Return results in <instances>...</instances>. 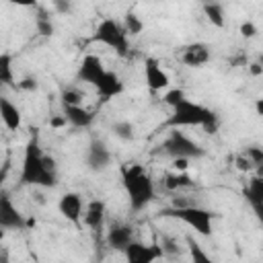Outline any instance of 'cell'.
I'll list each match as a JSON object with an SVG mask.
<instances>
[{
    "label": "cell",
    "mask_w": 263,
    "mask_h": 263,
    "mask_svg": "<svg viewBox=\"0 0 263 263\" xmlns=\"http://www.w3.org/2000/svg\"><path fill=\"white\" fill-rule=\"evenodd\" d=\"M60 183L58 162L51 154H45L39 138L33 136L23 150L21 160V175L18 185L21 187H39V189H53Z\"/></svg>",
    "instance_id": "obj_1"
},
{
    "label": "cell",
    "mask_w": 263,
    "mask_h": 263,
    "mask_svg": "<svg viewBox=\"0 0 263 263\" xmlns=\"http://www.w3.org/2000/svg\"><path fill=\"white\" fill-rule=\"evenodd\" d=\"M162 127H166V129L201 127L205 134H216L220 129V115L214 109L183 97L181 101H177L171 107V115L166 117Z\"/></svg>",
    "instance_id": "obj_2"
},
{
    "label": "cell",
    "mask_w": 263,
    "mask_h": 263,
    "mask_svg": "<svg viewBox=\"0 0 263 263\" xmlns=\"http://www.w3.org/2000/svg\"><path fill=\"white\" fill-rule=\"evenodd\" d=\"M121 185L129 201V212L140 214L156 197V183L144 164L127 162L121 166Z\"/></svg>",
    "instance_id": "obj_3"
},
{
    "label": "cell",
    "mask_w": 263,
    "mask_h": 263,
    "mask_svg": "<svg viewBox=\"0 0 263 263\" xmlns=\"http://www.w3.org/2000/svg\"><path fill=\"white\" fill-rule=\"evenodd\" d=\"M154 154L166 156L171 160H197L205 156V148L189 138L181 129H168V134L162 138V142L156 146Z\"/></svg>",
    "instance_id": "obj_4"
},
{
    "label": "cell",
    "mask_w": 263,
    "mask_h": 263,
    "mask_svg": "<svg viewBox=\"0 0 263 263\" xmlns=\"http://www.w3.org/2000/svg\"><path fill=\"white\" fill-rule=\"evenodd\" d=\"M158 218H173V220H179L183 222L185 226H189L191 230H195L199 236L203 238H210L212 236V230H214V220H216V212L203 208V205H197V203H191L187 208H162L158 212Z\"/></svg>",
    "instance_id": "obj_5"
},
{
    "label": "cell",
    "mask_w": 263,
    "mask_h": 263,
    "mask_svg": "<svg viewBox=\"0 0 263 263\" xmlns=\"http://www.w3.org/2000/svg\"><path fill=\"white\" fill-rule=\"evenodd\" d=\"M92 41L107 45L121 58H125L129 53V35L125 31L123 23H119L113 16H105L99 21V25L92 33Z\"/></svg>",
    "instance_id": "obj_6"
},
{
    "label": "cell",
    "mask_w": 263,
    "mask_h": 263,
    "mask_svg": "<svg viewBox=\"0 0 263 263\" xmlns=\"http://www.w3.org/2000/svg\"><path fill=\"white\" fill-rule=\"evenodd\" d=\"M84 162H86V168L90 173H103L113 164V152H111V148L107 146L105 140L92 138L86 146Z\"/></svg>",
    "instance_id": "obj_7"
},
{
    "label": "cell",
    "mask_w": 263,
    "mask_h": 263,
    "mask_svg": "<svg viewBox=\"0 0 263 263\" xmlns=\"http://www.w3.org/2000/svg\"><path fill=\"white\" fill-rule=\"evenodd\" d=\"M134 240H136V230H134V226H132L129 222H125V220H113V222L107 226L105 245H107L111 251L123 253Z\"/></svg>",
    "instance_id": "obj_8"
},
{
    "label": "cell",
    "mask_w": 263,
    "mask_h": 263,
    "mask_svg": "<svg viewBox=\"0 0 263 263\" xmlns=\"http://www.w3.org/2000/svg\"><path fill=\"white\" fill-rule=\"evenodd\" d=\"M29 224H31V220H27L25 214L14 205L12 197L8 193H2V197H0V228L23 232L29 228Z\"/></svg>",
    "instance_id": "obj_9"
},
{
    "label": "cell",
    "mask_w": 263,
    "mask_h": 263,
    "mask_svg": "<svg viewBox=\"0 0 263 263\" xmlns=\"http://www.w3.org/2000/svg\"><path fill=\"white\" fill-rule=\"evenodd\" d=\"M84 208H86V203H84V199H82V195L78 191H66L58 199V212L62 214V218H66L74 226L82 224Z\"/></svg>",
    "instance_id": "obj_10"
},
{
    "label": "cell",
    "mask_w": 263,
    "mask_h": 263,
    "mask_svg": "<svg viewBox=\"0 0 263 263\" xmlns=\"http://www.w3.org/2000/svg\"><path fill=\"white\" fill-rule=\"evenodd\" d=\"M123 257H125V263H156L162 257V251L158 245H146L136 238L123 251Z\"/></svg>",
    "instance_id": "obj_11"
},
{
    "label": "cell",
    "mask_w": 263,
    "mask_h": 263,
    "mask_svg": "<svg viewBox=\"0 0 263 263\" xmlns=\"http://www.w3.org/2000/svg\"><path fill=\"white\" fill-rule=\"evenodd\" d=\"M212 53H210V45L208 43H201V41H193V43H187L181 47L179 51V60L183 66L187 68H201L210 62Z\"/></svg>",
    "instance_id": "obj_12"
},
{
    "label": "cell",
    "mask_w": 263,
    "mask_h": 263,
    "mask_svg": "<svg viewBox=\"0 0 263 263\" xmlns=\"http://www.w3.org/2000/svg\"><path fill=\"white\" fill-rule=\"evenodd\" d=\"M105 72H107V68L103 66V60L95 53H88V55L82 58V62L78 66V72H76V78L90 84V86H97L99 80L105 76Z\"/></svg>",
    "instance_id": "obj_13"
},
{
    "label": "cell",
    "mask_w": 263,
    "mask_h": 263,
    "mask_svg": "<svg viewBox=\"0 0 263 263\" xmlns=\"http://www.w3.org/2000/svg\"><path fill=\"white\" fill-rule=\"evenodd\" d=\"M144 76H146V84L152 92H160V90H168L171 78L168 74L160 68V62L156 58H146L144 62Z\"/></svg>",
    "instance_id": "obj_14"
},
{
    "label": "cell",
    "mask_w": 263,
    "mask_h": 263,
    "mask_svg": "<svg viewBox=\"0 0 263 263\" xmlns=\"http://www.w3.org/2000/svg\"><path fill=\"white\" fill-rule=\"evenodd\" d=\"M95 90H97V95H99V99H101V101H111V99H115V97L123 95L125 84H123V80L119 78V74H117V72L107 70V72H105V76H103V78L99 80V84L95 86Z\"/></svg>",
    "instance_id": "obj_15"
},
{
    "label": "cell",
    "mask_w": 263,
    "mask_h": 263,
    "mask_svg": "<svg viewBox=\"0 0 263 263\" xmlns=\"http://www.w3.org/2000/svg\"><path fill=\"white\" fill-rule=\"evenodd\" d=\"M105 218H107V203L103 199L86 201L84 216H82V222L86 228H90L92 232H101L105 226Z\"/></svg>",
    "instance_id": "obj_16"
},
{
    "label": "cell",
    "mask_w": 263,
    "mask_h": 263,
    "mask_svg": "<svg viewBox=\"0 0 263 263\" xmlns=\"http://www.w3.org/2000/svg\"><path fill=\"white\" fill-rule=\"evenodd\" d=\"M64 117L68 121V125H72L74 129H88L97 117V113L84 105L78 107H64Z\"/></svg>",
    "instance_id": "obj_17"
},
{
    "label": "cell",
    "mask_w": 263,
    "mask_h": 263,
    "mask_svg": "<svg viewBox=\"0 0 263 263\" xmlns=\"http://www.w3.org/2000/svg\"><path fill=\"white\" fill-rule=\"evenodd\" d=\"M0 117L8 132H18L23 125V113L8 97H0Z\"/></svg>",
    "instance_id": "obj_18"
},
{
    "label": "cell",
    "mask_w": 263,
    "mask_h": 263,
    "mask_svg": "<svg viewBox=\"0 0 263 263\" xmlns=\"http://www.w3.org/2000/svg\"><path fill=\"white\" fill-rule=\"evenodd\" d=\"M160 183H162V187H164L166 191H179V189L195 187V181L191 179V175H187V173H177V171L162 175Z\"/></svg>",
    "instance_id": "obj_19"
},
{
    "label": "cell",
    "mask_w": 263,
    "mask_h": 263,
    "mask_svg": "<svg viewBox=\"0 0 263 263\" xmlns=\"http://www.w3.org/2000/svg\"><path fill=\"white\" fill-rule=\"evenodd\" d=\"M242 197L247 203H263V177L251 175L242 187Z\"/></svg>",
    "instance_id": "obj_20"
},
{
    "label": "cell",
    "mask_w": 263,
    "mask_h": 263,
    "mask_svg": "<svg viewBox=\"0 0 263 263\" xmlns=\"http://www.w3.org/2000/svg\"><path fill=\"white\" fill-rule=\"evenodd\" d=\"M185 249H187V257H189V263H216L212 257H210V253L197 242V238L195 236H191V234H187L185 236Z\"/></svg>",
    "instance_id": "obj_21"
},
{
    "label": "cell",
    "mask_w": 263,
    "mask_h": 263,
    "mask_svg": "<svg viewBox=\"0 0 263 263\" xmlns=\"http://www.w3.org/2000/svg\"><path fill=\"white\" fill-rule=\"evenodd\" d=\"M205 18L210 25H214L216 29H224L226 27V12H224V6L220 2H205L201 6Z\"/></svg>",
    "instance_id": "obj_22"
},
{
    "label": "cell",
    "mask_w": 263,
    "mask_h": 263,
    "mask_svg": "<svg viewBox=\"0 0 263 263\" xmlns=\"http://www.w3.org/2000/svg\"><path fill=\"white\" fill-rule=\"evenodd\" d=\"M158 247H160V251H162V257H166V259H173V261H175V259L183 257V247H181L179 238L173 236V234H160Z\"/></svg>",
    "instance_id": "obj_23"
},
{
    "label": "cell",
    "mask_w": 263,
    "mask_h": 263,
    "mask_svg": "<svg viewBox=\"0 0 263 263\" xmlns=\"http://www.w3.org/2000/svg\"><path fill=\"white\" fill-rule=\"evenodd\" d=\"M0 82L4 86H14L16 88V82H14V68H12V53L4 51L0 55Z\"/></svg>",
    "instance_id": "obj_24"
},
{
    "label": "cell",
    "mask_w": 263,
    "mask_h": 263,
    "mask_svg": "<svg viewBox=\"0 0 263 263\" xmlns=\"http://www.w3.org/2000/svg\"><path fill=\"white\" fill-rule=\"evenodd\" d=\"M111 134L121 142H132L136 138V127L127 119H117L111 123Z\"/></svg>",
    "instance_id": "obj_25"
},
{
    "label": "cell",
    "mask_w": 263,
    "mask_h": 263,
    "mask_svg": "<svg viewBox=\"0 0 263 263\" xmlns=\"http://www.w3.org/2000/svg\"><path fill=\"white\" fill-rule=\"evenodd\" d=\"M35 31H37L41 37H51V35H53V31H55L53 21H51V16H49V12H47V10H43V8H39V10H37V14H35Z\"/></svg>",
    "instance_id": "obj_26"
},
{
    "label": "cell",
    "mask_w": 263,
    "mask_h": 263,
    "mask_svg": "<svg viewBox=\"0 0 263 263\" xmlns=\"http://www.w3.org/2000/svg\"><path fill=\"white\" fill-rule=\"evenodd\" d=\"M242 154L253 162L255 175L263 177V146H259V144H249V146H245Z\"/></svg>",
    "instance_id": "obj_27"
},
{
    "label": "cell",
    "mask_w": 263,
    "mask_h": 263,
    "mask_svg": "<svg viewBox=\"0 0 263 263\" xmlns=\"http://www.w3.org/2000/svg\"><path fill=\"white\" fill-rule=\"evenodd\" d=\"M60 99H62V105H64V107H78V105H82L84 92H82L78 86H66V88L60 92Z\"/></svg>",
    "instance_id": "obj_28"
},
{
    "label": "cell",
    "mask_w": 263,
    "mask_h": 263,
    "mask_svg": "<svg viewBox=\"0 0 263 263\" xmlns=\"http://www.w3.org/2000/svg\"><path fill=\"white\" fill-rule=\"evenodd\" d=\"M123 27H125V31H127L129 37H138V35L144 31V23H142V18H140L138 14H134V12H127V14H125V18H123Z\"/></svg>",
    "instance_id": "obj_29"
},
{
    "label": "cell",
    "mask_w": 263,
    "mask_h": 263,
    "mask_svg": "<svg viewBox=\"0 0 263 263\" xmlns=\"http://www.w3.org/2000/svg\"><path fill=\"white\" fill-rule=\"evenodd\" d=\"M16 88H18V90H25V92H33V90L39 88V82H37L35 76H23V78L16 82Z\"/></svg>",
    "instance_id": "obj_30"
},
{
    "label": "cell",
    "mask_w": 263,
    "mask_h": 263,
    "mask_svg": "<svg viewBox=\"0 0 263 263\" xmlns=\"http://www.w3.org/2000/svg\"><path fill=\"white\" fill-rule=\"evenodd\" d=\"M234 166L240 171V173H255V166H253V162L240 152V154H236L234 156Z\"/></svg>",
    "instance_id": "obj_31"
},
{
    "label": "cell",
    "mask_w": 263,
    "mask_h": 263,
    "mask_svg": "<svg viewBox=\"0 0 263 263\" xmlns=\"http://www.w3.org/2000/svg\"><path fill=\"white\" fill-rule=\"evenodd\" d=\"M238 31H240V35H242L245 39H253V37L259 33V31H257V25H255L253 21H245V23H240Z\"/></svg>",
    "instance_id": "obj_32"
},
{
    "label": "cell",
    "mask_w": 263,
    "mask_h": 263,
    "mask_svg": "<svg viewBox=\"0 0 263 263\" xmlns=\"http://www.w3.org/2000/svg\"><path fill=\"white\" fill-rule=\"evenodd\" d=\"M249 208H251V212H253V216L257 218V222L261 224V228H263V203H247Z\"/></svg>",
    "instance_id": "obj_33"
},
{
    "label": "cell",
    "mask_w": 263,
    "mask_h": 263,
    "mask_svg": "<svg viewBox=\"0 0 263 263\" xmlns=\"http://www.w3.org/2000/svg\"><path fill=\"white\" fill-rule=\"evenodd\" d=\"M173 166L177 173H187L189 168V160H173Z\"/></svg>",
    "instance_id": "obj_34"
},
{
    "label": "cell",
    "mask_w": 263,
    "mask_h": 263,
    "mask_svg": "<svg viewBox=\"0 0 263 263\" xmlns=\"http://www.w3.org/2000/svg\"><path fill=\"white\" fill-rule=\"evenodd\" d=\"M66 123H68V121H66L64 115H58V117H51V119H49V125H51V127H64Z\"/></svg>",
    "instance_id": "obj_35"
},
{
    "label": "cell",
    "mask_w": 263,
    "mask_h": 263,
    "mask_svg": "<svg viewBox=\"0 0 263 263\" xmlns=\"http://www.w3.org/2000/svg\"><path fill=\"white\" fill-rule=\"evenodd\" d=\"M249 72H251V76H261L263 74V68H261L259 62H251L249 64Z\"/></svg>",
    "instance_id": "obj_36"
},
{
    "label": "cell",
    "mask_w": 263,
    "mask_h": 263,
    "mask_svg": "<svg viewBox=\"0 0 263 263\" xmlns=\"http://www.w3.org/2000/svg\"><path fill=\"white\" fill-rule=\"evenodd\" d=\"M253 107H255V113H257L259 117H263V97H259V99H255V103H253Z\"/></svg>",
    "instance_id": "obj_37"
},
{
    "label": "cell",
    "mask_w": 263,
    "mask_h": 263,
    "mask_svg": "<svg viewBox=\"0 0 263 263\" xmlns=\"http://www.w3.org/2000/svg\"><path fill=\"white\" fill-rule=\"evenodd\" d=\"M53 6H55L60 12H70V10H72L70 2H66V4H64V2H58V0H55V2H53Z\"/></svg>",
    "instance_id": "obj_38"
},
{
    "label": "cell",
    "mask_w": 263,
    "mask_h": 263,
    "mask_svg": "<svg viewBox=\"0 0 263 263\" xmlns=\"http://www.w3.org/2000/svg\"><path fill=\"white\" fill-rule=\"evenodd\" d=\"M259 64H261V68H263V55H261V58H259Z\"/></svg>",
    "instance_id": "obj_39"
},
{
    "label": "cell",
    "mask_w": 263,
    "mask_h": 263,
    "mask_svg": "<svg viewBox=\"0 0 263 263\" xmlns=\"http://www.w3.org/2000/svg\"><path fill=\"white\" fill-rule=\"evenodd\" d=\"M35 263H41V261H39V259H37V257H35Z\"/></svg>",
    "instance_id": "obj_40"
}]
</instances>
